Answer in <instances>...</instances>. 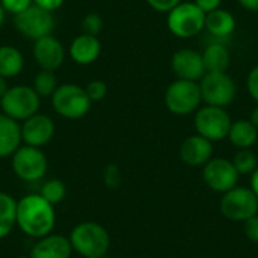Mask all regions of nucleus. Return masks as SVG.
<instances>
[{
  "instance_id": "nucleus-31",
  "label": "nucleus",
  "mask_w": 258,
  "mask_h": 258,
  "mask_svg": "<svg viewBox=\"0 0 258 258\" xmlns=\"http://www.w3.org/2000/svg\"><path fill=\"white\" fill-rule=\"evenodd\" d=\"M33 0H0V5L3 6V9L6 12H11V14H18L24 9H27L30 5H32Z\"/></svg>"
},
{
  "instance_id": "nucleus-39",
  "label": "nucleus",
  "mask_w": 258,
  "mask_h": 258,
  "mask_svg": "<svg viewBox=\"0 0 258 258\" xmlns=\"http://www.w3.org/2000/svg\"><path fill=\"white\" fill-rule=\"evenodd\" d=\"M8 89H9V86H8V83H6V79L0 76V98L6 94Z\"/></svg>"
},
{
  "instance_id": "nucleus-37",
  "label": "nucleus",
  "mask_w": 258,
  "mask_h": 258,
  "mask_svg": "<svg viewBox=\"0 0 258 258\" xmlns=\"http://www.w3.org/2000/svg\"><path fill=\"white\" fill-rule=\"evenodd\" d=\"M242 8L251 11V12H258V0H237Z\"/></svg>"
},
{
  "instance_id": "nucleus-24",
  "label": "nucleus",
  "mask_w": 258,
  "mask_h": 258,
  "mask_svg": "<svg viewBox=\"0 0 258 258\" xmlns=\"http://www.w3.org/2000/svg\"><path fill=\"white\" fill-rule=\"evenodd\" d=\"M17 201L5 192H0V240L8 237L15 224Z\"/></svg>"
},
{
  "instance_id": "nucleus-21",
  "label": "nucleus",
  "mask_w": 258,
  "mask_h": 258,
  "mask_svg": "<svg viewBox=\"0 0 258 258\" xmlns=\"http://www.w3.org/2000/svg\"><path fill=\"white\" fill-rule=\"evenodd\" d=\"M203 62L206 73H215V71H227L231 62V54L228 47L224 42H212L209 44L203 53Z\"/></svg>"
},
{
  "instance_id": "nucleus-35",
  "label": "nucleus",
  "mask_w": 258,
  "mask_h": 258,
  "mask_svg": "<svg viewBox=\"0 0 258 258\" xmlns=\"http://www.w3.org/2000/svg\"><path fill=\"white\" fill-rule=\"evenodd\" d=\"M222 0H194V3L203 11V12H212L215 9H218L221 6Z\"/></svg>"
},
{
  "instance_id": "nucleus-4",
  "label": "nucleus",
  "mask_w": 258,
  "mask_h": 258,
  "mask_svg": "<svg viewBox=\"0 0 258 258\" xmlns=\"http://www.w3.org/2000/svg\"><path fill=\"white\" fill-rule=\"evenodd\" d=\"M201 103L203 97L198 82L177 79L166 88L165 106L174 115L186 116L195 113Z\"/></svg>"
},
{
  "instance_id": "nucleus-5",
  "label": "nucleus",
  "mask_w": 258,
  "mask_h": 258,
  "mask_svg": "<svg viewBox=\"0 0 258 258\" xmlns=\"http://www.w3.org/2000/svg\"><path fill=\"white\" fill-rule=\"evenodd\" d=\"M51 104L56 113L62 118L80 119L89 112L92 101L89 100L85 88L76 83H63L59 85L51 95Z\"/></svg>"
},
{
  "instance_id": "nucleus-18",
  "label": "nucleus",
  "mask_w": 258,
  "mask_h": 258,
  "mask_svg": "<svg viewBox=\"0 0 258 258\" xmlns=\"http://www.w3.org/2000/svg\"><path fill=\"white\" fill-rule=\"evenodd\" d=\"M68 53L76 63L91 65L98 59L101 53V42L94 35L82 33L73 39V42L70 44Z\"/></svg>"
},
{
  "instance_id": "nucleus-28",
  "label": "nucleus",
  "mask_w": 258,
  "mask_h": 258,
  "mask_svg": "<svg viewBox=\"0 0 258 258\" xmlns=\"http://www.w3.org/2000/svg\"><path fill=\"white\" fill-rule=\"evenodd\" d=\"M101 29H103V18L97 12H89L82 20V30H83V33L97 36L101 32Z\"/></svg>"
},
{
  "instance_id": "nucleus-40",
  "label": "nucleus",
  "mask_w": 258,
  "mask_h": 258,
  "mask_svg": "<svg viewBox=\"0 0 258 258\" xmlns=\"http://www.w3.org/2000/svg\"><path fill=\"white\" fill-rule=\"evenodd\" d=\"M249 121L255 125L258 128V104L252 109V112H251V118H249Z\"/></svg>"
},
{
  "instance_id": "nucleus-22",
  "label": "nucleus",
  "mask_w": 258,
  "mask_h": 258,
  "mask_svg": "<svg viewBox=\"0 0 258 258\" xmlns=\"http://www.w3.org/2000/svg\"><path fill=\"white\" fill-rule=\"evenodd\" d=\"M230 142L240 148H252L258 139V128L248 119H239L231 124L228 136Z\"/></svg>"
},
{
  "instance_id": "nucleus-23",
  "label": "nucleus",
  "mask_w": 258,
  "mask_h": 258,
  "mask_svg": "<svg viewBox=\"0 0 258 258\" xmlns=\"http://www.w3.org/2000/svg\"><path fill=\"white\" fill-rule=\"evenodd\" d=\"M24 67L23 54L12 45H0V76L5 79L15 77Z\"/></svg>"
},
{
  "instance_id": "nucleus-29",
  "label": "nucleus",
  "mask_w": 258,
  "mask_h": 258,
  "mask_svg": "<svg viewBox=\"0 0 258 258\" xmlns=\"http://www.w3.org/2000/svg\"><path fill=\"white\" fill-rule=\"evenodd\" d=\"M89 100L94 103V101H101L106 94H107V85L103 82V80H91L86 88H85Z\"/></svg>"
},
{
  "instance_id": "nucleus-34",
  "label": "nucleus",
  "mask_w": 258,
  "mask_h": 258,
  "mask_svg": "<svg viewBox=\"0 0 258 258\" xmlns=\"http://www.w3.org/2000/svg\"><path fill=\"white\" fill-rule=\"evenodd\" d=\"M180 2L181 0H147V3L159 12H169Z\"/></svg>"
},
{
  "instance_id": "nucleus-36",
  "label": "nucleus",
  "mask_w": 258,
  "mask_h": 258,
  "mask_svg": "<svg viewBox=\"0 0 258 258\" xmlns=\"http://www.w3.org/2000/svg\"><path fill=\"white\" fill-rule=\"evenodd\" d=\"M33 2H35L36 6H39V8L45 9V11L53 12V11L59 9L63 5L65 0H33Z\"/></svg>"
},
{
  "instance_id": "nucleus-14",
  "label": "nucleus",
  "mask_w": 258,
  "mask_h": 258,
  "mask_svg": "<svg viewBox=\"0 0 258 258\" xmlns=\"http://www.w3.org/2000/svg\"><path fill=\"white\" fill-rule=\"evenodd\" d=\"M171 68L177 79L200 82L201 77L206 74L203 56L200 51L192 48H181L172 54Z\"/></svg>"
},
{
  "instance_id": "nucleus-16",
  "label": "nucleus",
  "mask_w": 258,
  "mask_h": 258,
  "mask_svg": "<svg viewBox=\"0 0 258 258\" xmlns=\"http://www.w3.org/2000/svg\"><path fill=\"white\" fill-rule=\"evenodd\" d=\"M180 157L189 166H204L213 157V142L200 135H192L183 141Z\"/></svg>"
},
{
  "instance_id": "nucleus-20",
  "label": "nucleus",
  "mask_w": 258,
  "mask_h": 258,
  "mask_svg": "<svg viewBox=\"0 0 258 258\" xmlns=\"http://www.w3.org/2000/svg\"><path fill=\"white\" fill-rule=\"evenodd\" d=\"M21 142V125L18 121L0 113V157L12 156Z\"/></svg>"
},
{
  "instance_id": "nucleus-9",
  "label": "nucleus",
  "mask_w": 258,
  "mask_h": 258,
  "mask_svg": "<svg viewBox=\"0 0 258 258\" xmlns=\"http://www.w3.org/2000/svg\"><path fill=\"white\" fill-rule=\"evenodd\" d=\"M222 195L219 209L227 219L245 222L258 213V197L251 189L236 186Z\"/></svg>"
},
{
  "instance_id": "nucleus-27",
  "label": "nucleus",
  "mask_w": 258,
  "mask_h": 258,
  "mask_svg": "<svg viewBox=\"0 0 258 258\" xmlns=\"http://www.w3.org/2000/svg\"><path fill=\"white\" fill-rule=\"evenodd\" d=\"M39 195L44 200H47L50 204L56 206V204L63 201V198L67 195V187H65L63 181L53 178V180H48V181L44 183V186L41 187Z\"/></svg>"
},
{
  "instance_id": "nucleus-12",
  "label": "nucleus",
  "mask_w": 258,
  "mask_h": 258,
  "mask_svg": "<svg viewBox=\"0 0 258 258\" xmlns=\"http://www.w3.org/2000/svg\"><path fill=\"white\" fill-rule=\"evenodd\" d=\"M239 172L236 171L231 160L224 157H212L203 166L204 183L218 194H225L237 186Z\"/></svg>"
},
{
  "instance_id": "nucleus-25",
  "label": "nucleus",
  "mask_w": 258,
  "mask_h": 258,
  "mask_svg": "<svg viewBox=\"0 0 258 258\" xmlns=\"http://www.w3.org/2000/svg\"><path fill=\"white\" fill-rule=\"evenodd\" d=\"M57 76L51 70H41L33 77L32 88L39 97H51L54 91L57 89Z\"/></svg>"
},
{
  "instance_id": "nucleus-26",
  "label": "nucleus",
  "mask_w": 258,
  "mask_h": 258,
  "mask_svg": "<svg viewBox=\"0 0 258 258\" xmlns=\"http://www.w3.org/2000/svg\"><path fill=\"white\" fill-rule=\"evenodd\" d=\"M233 165L239 175H251L258 168L257 154L251 148H240L234 157H233Z\"/></svg>"
},
{
  "instance_id": "nucleus-19",
  "label": "nucleus",
  "mask_w": 258,
  "mask_h": 258,
  "mask_svg": "<svg viewBox=\"0 0 258 258\" xmlns=\"http://www.w3.org/2000/svg\"><path fill=\"white\" fill-rule=\"evenodd\" d=\"M204 29L216 39H225L236 30V17L228 9H215L206 14Z\"/></svg>"
},
{
  "instance_id": "nucleus-43",
  "label": "nucleus",
  "mask_w": 258,
  "mask_h": 258,
  "mask_svg": "<svg viewBox=\"0 0 258 258\" xmlns=\"http://www.w3.org/2000/svg\"><path fill=\"white\" fill-rule=\"evenodd\" d=\"M100 258H110L109 255H104V257H100Z\"/></svg>"
},
{
  "instance_id": "nucleus-6",
  "label": "nucleus",
  "mask_w": 258,
  "mask_h": 258,
  "mask_svg": "<svg viewBox=\"0 0 258 258\" xmlns=\"http://www.w3.org/2000/svg\"><path fill=\"white\" fill-rule=\"evenodd\" d=\"M203 101L209 106L227 107L230 106L237 94V86L233 77L227 71L206 73L198 82Z\"/></svg>"
},
{
  "instance_id": "nucleus-10",
  "label": "nucleus",
  "mask_w": 258,
  "mask_h": 258,
  "mask_svg": "<svg viewBox=\"0 0 258 258\" xmlns=\"http://www.w3.org/2000/svg\"><path fill=\"white\" fill-rule=\"evenodd\" d=\"M47 169L48 160L41 148L20 145L12 154V171L23 181H38L47 174Z\"/></svg>"
},
{
  "instance_id": "nucleus-8",
  "label": "nucleus",
  "mask_w": 258,
  "mask_h": 258,
  "mask_svg": "<svg viewBox=\"0 0 258 258\" xmlns=\"http://www.w3.org/2000/svg\"><path fill=\"white\" fill-rule=\"evenodd\" d=\"M231 124L233 121L224 107H216L209 104L200 107L195 112V118H194V127L197 135L212 142L225 139L228 136Z\"/></svg>"
},
{
  "instance_id": "nucleus-13",
  "label": "nucleus",
  "mask_w": 258,
  "mask_h": 258,
  "mask_svg": "<svg viewBox=\"0 0 258 258\" xmlns=\"http://www.w3.org/2000/svg\"><path fill=\"white\" fill-rule=\"evenodd\" d=\"M53 135H54V122L47 115L35 113L33 116L23 121L21 141L24 142V145L41 148L51 141Z\"/></svg>"
},
{
  "instance_id": "nucleus-30",
  "label": "nucleus",
  "mask_w": 258,
  "mask_h": 258,
  "mask_svg": "<svg viewBox=\"0 0 258 258\" xmlns=\"http://www.w3.org/2000/svg\"><path fill=\"white\" fill-rule=\"evenodd\" d=\"M121 171L116 165H107L103 172V181L109 189H118L121 184Z\"/></svg>"
},
{
  "instance_id": "nucleus-33",
  "label": "nucleus",
  "mask_w": 258,
  "mask_h": 258,
  "mask_svg": "<svg viewBox=\"0 0 258 258\" xmlns=\"http://www.w3.org/2000/svg\"><path fill=\"white\" fill-rule=\"evenodd\" d=\"M246 86H248L249 95L258 103V65H255V67L249 71L248 79H246Z\"/></svg>"
},
{
  "instance_id": "nucleus-42",
  "label": "nucleus",
  "mask_w": 258,
  "mask_h": 258,
  "mask_svg": "<svg viewBox=\"0 0 258 258\" xmlns=\"http://www.w3.org/2000/svg\"><path fill=\"white\" fill-rule=\"evenodd\" d=\"M18 258H30L29 255H21V257H18Z\"/></svg>"
},
{
  "instance_id": "nucleus-7",
  "label": "nucleus",
  "mask_w": 258,
  "mask_h": 258,
  "mask_svg": "<svg viewBox=\"0 0 258 258\" xmlns=\"http://www.w3.org/2000/svg\"><path fill=\"white\" fill-rule=\"evenodd\" d=\"M41 106V97L32 86L17 85L6 91L0 98V107L5 115L15 121H26L38 113Z\"/></svg>"
},
{
  "instance_id": "nucleus-1",
  "label": "nucleus",
  "mask_w": 258,
  "mask_h": 258,
  "mask_svg": "<svg viewBox=\"0 0 258 258\" xmlns=\"http://www.w3.org/2000/svg\"><path fill=\"white\" fill-rule=\"evenodd\" d=\"M15 224L32 239L48 236L56 225L54 206L39 194H27L17 201Z\"/></svg>"
},
{
  "instance_id": "nucleus-3",
  "label": "nucleus",
  "mask_w": 258,
  "mask_h": 258,
  "mask_svg": "<svg viewBox=\"0 0 258 258\" xmlns=\"http://www.w3.org/2000/svg\"><path fill=\"white\" fill-rule=\"evenodd\" d=\"M206 12L194 2H180L168 12L166 24L172 35L181 39L194 38L204 30Z\"/></svg>"
},
{
  "instance_id": "nucleus-15",
  "label": "nucleus",
  "mask_w": 258,
  "mask_h": 258,
  "mask_svg": "<svg viewBox=\"0 0 258 258\" xmlns=\"http://www.w3.org/2000/svg\"><path fill=\"white\" fill-rule=\"evenodd\" d=\"M33 57L41 70L56 71L65 60V47L53 35L42 36L33 44Z\"/></svg>"
},
{
  "instance_id": "nucleus-38",
  "label": "nucleus",
  "mask_w": 258,
  "mask_h": 258,
  "mask_svg": "<svg viewBox=\"0 0 258 258\" xmlns=\"http://www.w3.org/2000/svg\"><path fill=\"white\" fill-rule=\"evenodd\" d=\"M251 190L258 197V168L251 174Z\"/></svg>"
},
{
  "instance_id": "nucleus-17",
  "label": "nucleus",
  "mask_w": 258,
  "mask_h": 258,
  "mask_svg": "<svg viewBox=\"0 0 258 258\" xmlns=\"http://www.w3.org/2000/svg\"><path fill=\"white\" fill-rule=\"evenodd\" d=\"M73 248L70 239L60 234L50 233L41 239H36V243L30 249V258H71Z\"/></svg>"
},
{
  "instance_id": "nucleus-41",
  "label": "nucleus",
  "mask_w": 258,
  "mask_h": 258,
  "mask_svg": "<svg viewBox=\"0 0 258 258\" xmlns=\"http://www.w3.org/2000/svg\"><path fill=\"white\" fill-rule=\"evenodd\" d=\"M3 20H5V9H3V6L0 5V26H2Z\"/></svg>"
},
{
  "instance_id": "nucleus-32",
  "label": "nucleus",
  "mask_w": 258,
  "mask_h": 258,
  "mask_svg": "<svg viewBox=\"0 0 258 258\" xmlns=\"http://www.w3.org/2000/svg\"><path fill=\"white\" fill-rule=\"evenodd\" d=\"M243 230H245L246 237H248L251 242L258 243V213L255 216L249 218L248 221H245Z\"/></svg>"
},
{
  "instance_id": "nucleus-11",
  "label": "nucleus",
  "mask_w": 258,
  "mask_h": 258,
  "mask_svg": "<svg viewBox=\"0 0 258 258\" xmlns=\"http://www.w3.org/2000/svg\"><path fill=\"white\" fill-rule=\"evenodd\" d=\"M14 24L23 36L36 41L42 36L51 35L56 21L53 12L45 11L36 5H30L27 9L14 15Z\"/></svg>"
},
{
  "instance_id": "nucleus-2",
  "label": "nucleus",
  "mask_w": 258,
  "mask_h": 258,
  "mask_svg": "<svg viewBox=\"0 0 258 258\" xmlns=\"http://www.w3.org/2000/svg\"><path fill=\"white\" fill-rule=\"evenodd\" d=\"M68 239L73 251L83 258L104 257L110 248V236L107 230L91 221L77 224L71 230Z\"/></svg>"
}]
</instances>
